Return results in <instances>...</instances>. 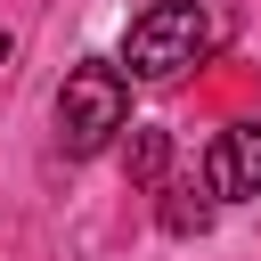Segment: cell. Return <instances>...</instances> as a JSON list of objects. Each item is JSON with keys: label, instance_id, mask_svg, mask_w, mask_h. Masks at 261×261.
<instances>
[{"label": "cell", "instance_id": "3957f363", "mask_svg": "<svg viewBox=\"0 0 261 261\" xmlns=\"http://www.w3.org/2000/svg\"><path fill=\"white\" fill-rule=\"evenodd\" d=\"M204 188H212L220 204L261 196V122H228V130L212 139V155H204Z\"/></svg>", "mask_w": 261, "mask_h": 261}, {"label": "cell", "instance_id": "277c9868", "mask_svg": "<svg viewBox=\"0 0 261 261\" xmlns=\"http://www.w3.org/2000/svg\"><path fill=\"white\" fill-rule=\"evenodd\" d=\"M163 228H171V237H204V228H212V188H204V179L163 188Z\"/></svg>", "mask_w": 261, "mask_h": 261}, {"label": "cell", "instance_id": "6da1fadb", "mask_svg": "<svg viewBox=\"0 0 261 261\" xmlns=\"http://www.w3.org/2000/svg\"><path fill=\"white\" fill-rule=\"evenodd\" d=\"M204 49H212V16H204L196 0H155V8L130 16V33H122V73H130V82H179Z\"/></svg>", "mask_w": 261, "mask_h": 261}, {"label": "cell", "instance_id": "7a4b0ae2", "mask_svg": "<svg viewBox=\"0 0 261 261\" xmlns=\"http://www.w3.org/2000/svg\"><path fill=\"white\" fill-rule=\"evenodd\" d=\"M122 122H130V73L106 65V57H82L65 73V90H57V139H65V155H98Z\"/></svg>", "mask_w": 261, "mask_h": 261}, {"label": "cell", "instance_id": "5b68a950", "mask_svg": "<svg viewBox=\"0 0 261 261\" xmlns=\"http://www.w3.org/2000/svg\"><path fill=\"white\" fill-rule=\"evenodd\" d=\"M163 171H171V130L130 122V179H139V188H163Z\"/></svg>", "mask_w": 261, "mask_h": 261}]
</instances>
